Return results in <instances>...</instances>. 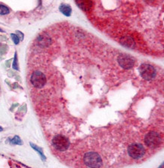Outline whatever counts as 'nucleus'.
Segmentation results:
<instances>
[{"label": "nucleus", "mask_w": 164, "mask_h": 168, "mask_svg": "<svg viewBox=\"0 0 164 168\" xmlns=\"http://www.w3.org/2000/svg\"><path fill=\"white\" fill-rule=\"evenodd\" d=\"M0 31H2V30H1V29H0Z\"/></svg>", "instance_id": "15"}, {"label": "nucleus", "mask_w": 164, "mask_h": 168, "mask_svg": "<svg viewBox=\"0 0 164 168\" xmlns=\"http://www.w3.org/2000/svg\"><path fill=\"white\" fill-rule=\"evenodd\" d=\"M11 38H12L13 41H14V42L16 45L19 43V38H18V36H16V35L14 34H11Z\"/></svg>", "instance_id": "12"}, {"label": "nucleus", "mask_w": 164, "mask_h": 168, "mask_svg": "<svg viewBox=\"0 0 164 168\" xmlns=\"http://www.w3.org/2000/svg\"><path fill=\"white\" fill-rule=\"evenodd\" d=\"M2 130H3V129H2V127H0V131H2Z\"/></svg>", "instance_id": "14"}, {"label": "nucleus", "mask_w": 164, "mask_h": 168, "mask_svg": "<svg viewBox=\"0 0 164 168\" xmlns=\"http://www.w3.org/2000/svg\"><path fill=\"white\" fill-rule=\"evenodd\" d=\"M9 13V9H8L5 5H1L0 4V14H2V15H5V14H7Z\"/></svg>", "instance_id": "9"}, {"label": "nucleus", "mask_w": 164, "mask_h": 168, "mask_svg": "<svg viewBox=\"0 0 164 168\" xmlns=\"http://www.w3.org/2000/svg\"><path fill=\"white\" fill-rule=\"evenodd\" d=\"M118 63L121 67L124 69H130L135 64V61L129 56L126 54H121L118 57Z\"/></svg>", "instance_id": "7"}, {"label": "nucleus", "mask_w": 164, "mask_h": 168, "mask_svg": "<svg viewBox=\"0 0 164 168\" xmlns=\"http://www.w3.org/2000/svg\"><path fill=\"white\" fill-rule=\"evenodd\" d=\"M30 82L33 87L37 88H42L46 83V77L42 72L36 71L32 74Z\"/></svg>", "instance_id": "5"}, {"label": "nucleus", "mask_w": 164, "mask_h": 168, "mask_svg": "<svg viewBox=\"0 0 164 168\" xmlns=\"http://www.w3.org/2000/svg\"><path fill=\"white\" fill-rule=\"evenodd\" d=\"M30 146H31L33 148V149H35L36 151L38 152L39 153V154H40L41 158H42V160H46V158H45V156H44V154H43V152H42V149H39V148L38 146H35V145H33V144H32V143H30Z\"/></svg>", "instance_id": "10"}, {"label": "nucleus", "mask_w": 164, "mask_h": 168, "mask_svg": "<svg viewBox=\"0 0 164 168\" xmlns=\"http://www.w3.org/2000/svg\"><path fill=\"white\" fill-rule=\"evenodd\" d=\"M128 153L131 158L134 159H139L142 158L145 153L144 146L139 143L132 144L128 149Z\"/></svg>", "instance_id": "4"}, {"label": "nucleus", "mask_w": 164, "mask_h": 168, "mask_svg": "<svg viewBox=\"0 0 164 168\" xmlns=\"http://www.w3.org/2000/svg\"><path fill=\"white\" fill-rule=\"evenodd\" d=\"M145 142L148 147L154 149L160 146L162 140L160 135L157 132L150 131L145 137Z\"/></svg>", "instance_id": "2"}, {"label": "nucleus", "mask_w": 164, "mask_h": 168, "mask_svg": "<svg viewBox=\"0 0 164 168\" xmlns=\"http://www.w3.org/2000/svg\"><path fill=\"white\" fill-rule=\"evenodd\" d=\"M60 11H61L62 14L69 17L71 14L72 9L70 8V6H69L68 5H61V7H60Z\"/></svg>", "instance_id": "8"}, {"label": "nucleus", "mask_w": 164, "mask_h": 168, "mask_svg": "<svg viewBox=\"0 0 164 168\" xmlns=\"http://www.w3.org/2000/svg\"><path fill=\"white\" fill-rule=\"evenodd\" d=\"M13 67H14V69H18V67H17V59H16V56H15V58H14V63H13Z\"/></svg>", "instance_id": "13"}, {"label": "nucleus", "mask_w": 164, "mask_h": 168, "mask_svg": "<svg viewBox=\"0 0 164 168\" xmlns=\"http://www.w3.org/2000/svg\"><path fill=\"white\" fill-rule=\"evenodd\" d=\"M139 72L141 77L146 80H150L154 78L156 75V70L154 66L149 64H142L139 67Z\"/></svg>", "instance_id": "6"}, {"label": "nucleus", "mask_w": 164, "mask_h": 168, "mask_svg": "<svg viewBox=\"0 0 164 168\" xmlns=\"http://www.w3.org/2000/svg\"><path fill=\"white\" fill-rule=\"evenodd\" d=\"M11 142L13 144H18V145H21V144H22V142H21V140H20V138L18 137H14L12 140L11 141Z\"/></svg>", "instance_id": "11"}, {"label": "nucleus", "mask_w": 164, "mask_h": 168, "mask_svg": "<svg viewBox=\"0 0 164 168\" xmlns=\"http://www.w3.org/2000/svg\"><path fill=\"white\" fill-rule=\"evenodd\" d=\"M83 161L86 166L90 168H100L103 164L101 156L95 152L86 153L84 156Z\"/></svg>", "instance_id": "1"}, {"label": "nucleus", "mask_w": 164, "mask_h": 168, "mask_svg": "<svg viewBox=\"0 0 164 168\" xmlns=\"http://www.w3.org/2000/svg\"><path fill=\"white\" fill-rule=\"evenodd\" d=\"M52 145L54 148L58 151H66L70 146V141L64 136L57 135L52 139Z\"/></svg>", "instance_id": "3"}]
</instances>
